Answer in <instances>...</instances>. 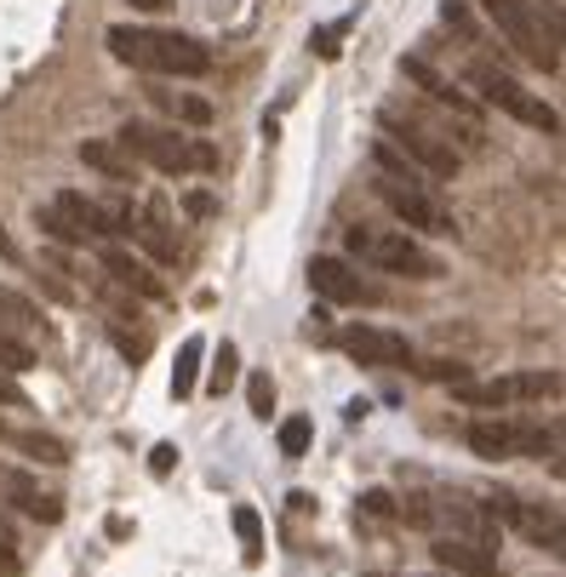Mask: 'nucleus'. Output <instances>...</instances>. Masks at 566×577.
Segmentation results:
<instances>
[{
    "label": "nucleus",
    "instance_id": "nucleus-27",
    "mask_svg": "<svg viewBox=\"0 0 566 577\" xmlns=\"http://www.w3.org/2000/svg\"><path fill=\"white\" fill-rule=\"evenodd\" d=\"M235 366H241L235 344H223V349H218V366H212V395H223L229 384H235Z\"/></svg>",
    "mask_w": 566,
    "mask_h": 577
},
{
    "label": "nucleus",
    "instance_id": "nucleus-16",
    "mask_svg": "<svg viewBox=\"0 0 566 577\" xmlns=\"http://www.w3.org/2000/svg\"><path fill=\"white\" fill-rule=\"evenodd\" d=\"M104 275H109L115 286H126V292H138V297H160V292H166L155 269H149L144 258H132L126 246H104Z\"/></svg>",
    "mask_w": 566,
    "mask_h": 577
},
{
    "label": "nucleus",
    "instance_id": "nucleus-15",
    "mask_svg": "<svg viewBox=\"0 0 566 577\" xmlns=\"http://www.w3.org/2000/svg\"><path fill=\"white\" fill-rule=\"evenodd\" d=\"M132 234L149 246L155 263H178V234H172V207H166V195H149L144 212L132 218Z\"/></svg>",
    "mask_w": 566,
    "mask_h": 577
},
{
    "label": "nucleus",
    "instance_id": "nucleus-3",
    "mask_svg": "<svg viewBox=\"0 0 566 577\" xmlns=\"http://www.w3.org/2000/svg\"><path fill=\"white\" fill-rule=\"evenodd\" d=\"M344 246H349V258L384 269V275H407V281H441V275H447V263H441L436 252H423L407 229L355 223V229H344Z\"/></svg>",
    "mask_w": 566,
    "mask_h": 577
},
{
    "label": "nucleus",
    "instance_id": "nucleus-6",
    "mask_svg": "<svg viewBox=\"0 0 566 577\" xmlns=\"http://www.w3.org/2000/svg\"><path fill=\"white\" fill-rule=\"evenodd\" d=\"M481 12L492 18V29L504 35V46H515L532 70H544L555 75L560 70V46L544 41V29H538V12H532V0H481Z\"/></svg>",
    "mask_w": 566,
    "mask_h": 577
},
{
    "label": "nucleus",
    "instance_id": "nucleus-39",
    "mask_svg": "<svg viewBox=\"0 0 566 577\" xmlns=\"http://www.w3.org/2000/svg\"><path fill=\"white\" fill-rule=\"evenodd\" d=\"M138 12H160V7H172V0H132Z\"/></svg>",
    "mask_w": 566,
    "mask_h": 577
},
{
    "label": "nucleus",
    "instance_id": "nucleus-35",
    "mask_svg": "<svg viewBox=\"0 0 566 577\" xmlns=\"http://www.w3.org/2000/svg\"><path fill=\"white\" fill-rule=\"evenodd\" d=\"M115 349H120L126 360H144V355H149V344H144V337H126L120 326H115Z\"/></svg>",
    "mask_w": 566,
    "mask_h": 577
},
{
    "label": "nucleus",
    "instance_id": "nucleus-14",
    "mask_svg": "<svg viewBox=\"0 0 566 577\" xmlns=\"http://www.w3.org/2000/svg\"><path fill=\"white\" fill-rule=\"evenodd\" d=\"M429 555H436V566L452 571V577H497V555L475 537H436Z\"/></svg>",
    "mask_w": 566,
    "mask_h": 577
},
{
    "label": "nucleus",
    "instance_id": "nucleus-34",
    "mask_svg": "<svg viewBox=\"0 0 566 577\" xmlns=\"http://www.w3.org/2000/svg\"><path fill=\"white\" fill-rule=\"evenodd\" d=\"M360 508H366V515H378V521H389V515H395V497H389V492H366Z\"/></svg>",
    "mask_w": 566,
    "mask_h": 577
},
{
    "label": "nucleus",
    "instance_id": "nucleus-1",
    "mask_svg": "<svg viewBox=\"0 0 566 577\" xmlns=\"http://www.w3.org/2000/svg\"><path fill=\"white\" fill-rule=\"evenodd\" d=\"M104 41H109V52L120 63H132V70H144V75H166V81H201V75H212V52L195 35H178V29L115 23Z\"/></svg>",
    "mask_w": 566,
    "mask_h": 577
},
{
    "label": "nucleus",
    "instance_id": "nucleus-13",
    "mask_svg": "<svg viewBox=\"0 0 566 577\" xmlns=\"http://www.w3.org/2000/svg\"><path fill=\"white\" fill-rule=\"evenodd\" d=\"M0 497L18 503L29 521H46V526L63 521V497H57V492H41V481H29L23 469H7V463H0Z\"/></svg>",
    "mask_w": 566,
    "mask_h": 577
},
{
    "label": "nucleus",
    "instance_id": "nucleus-20",
    "mask_svg": "<svg viewBox=\"0 0 566 577\" xmlns=\"http://www.w3.org/2000/svg\"><path fill=\"white\" fill-rule=\"evenodd\" d=\"M201 355H207L201 337H189V344L178 349V371H172V395H178V400L195 395V384H201Z\"/></svg>",
    "mask_w": 566,
    "mask_h": 577
},
{
    "label": "nucleus",
    "instance_id": "nucleus-8",
    "mask_svg": "<svg viewBox=\"0 0 566 577\" xmlns=\"http://www.w3.org/2000/svg\"><path fill=\"white\" fill-rule=\"evenodd\" d=\"M378 126H384V138L401 149L418 172H429V178H452L458 172V149L441 138V132H429V126H418V120H407V115H395V109H384L378 115Z\"/></svg>",
    "mask_w": 566,
    "mask_h": 577
},
{
    "label": "nucleus",
    "instance_id": "nucleus-5",
    "mask_svg": "<svg viewBox=\"0 0 566 577\" xmlns=\"http://www.w3.org/2000/svg\"><path fill=\"white\" fill-rule=\"evenodd\" d=\"M463 440H470L475 458H544L555 452V429H538L526 418H475L470 429H463Z\"/></svg>",
    "mask_w": 566,
    "mask_h": 577
},
{
    "label": "nucleus",
    "instance_id": "nucleus-30",
    "mask_svg": "<svg viewBox=\"0 0 566 577\" xmlns=\"http://www.w3.org/2000/svg\"><path fill=\"white\" fill-rule=\"evenodd\" d=\"M18 566V532H12V521L0 515V571H12Z\"/></svg>",
    "mask_w": 566,
    "mask_h": 577
},
{
    "label": "nucleus",
    "instance_id": "nucleus-2",
    "mask_svg": "<svg viewBox=\"0 0 566 577\" xmlns=\"http://www.w3.org/2000/svg\"><path fill=\"white\" fill-rule=\"evenodd\" d=\"M115 144H120L132 160H144V166H155V172H166V178H184V172H212V166H218V149H212V144L184 138V132H172V126H144V120H126V126L115 132Z\"/></svg>",
    "mask_w": 566,
    "mask_h": 577
},
{
    "label": "nucleus",
    "instance_id": "nucleus-31",
    "mask_svg": "<svg viewBox=\"0 0 566 577\" xmlns=\"http://www.w3.org/2000/svg\"><path fill=\"white\" fill-rule=\"evenodd\" d=\"M344 29H349V23H326V29H315V52H321V57H338Z\"/></svg>",
    "mask_w": 566,
    "mask_h": 577
},
{
    "label": "nucleus",
    "instance_id": "nucleus-22",
    "mask_svg": "<svg viewBox=\"0 0 566 577\" xmlns=\"http://www.w3.org/2000/svg\"><path fill=\"white\" fill-rule=\"evenodd\" d=\"M310 440H315V423L310 418H286L281 423V458H304Z\"/></svg>",
    "mask_w": 566,
    "mask_h": 577
},
{
    "label": "nucleus",
    "instance_id": "nucleus-7",
    "mask_svg": "<svg viewBox=\"0 0 566 577\" xmlns=\"http://www.w3.org/2000/svg\"><path fill=\"white\" fill-rule=\"evenodd\" d=\"M373 189H378V200L401 218L407 229H418V234H458V218L441 207L436 195H429V183L423 178H373Z\"/></svg>",
    "mask_w": 566,
    "mask_h": 577
},
{
    "label": "nucleus",
    "instance_id": "nucleus-36",
    "mask_svg": "<svg viewBox=\"0 0 566 577\" xmlns=\"http://www.w3.org/2000/svg\"><path fill=\"white\" fill-rule=\"evenodd\" d=\"M149 469H155V474L172 469V447H155V452H149Z\"/></svg>",
    "mask_w": 566,
    "mask_h": 577
},
{
    "label": "nucleus",
    "instance_id": "nucleus-38",
    "mask_svg": "<svg viewBox=\"0 0 566 577\" xmlns=\"http://www.w3.org/2000/svg\"><path fill=\"white\" fill-rule=\"evenodd\" d=\"M0 258H7V263H18V246L7 241V229H0Z\"/></svg>",
    "mask_w": 566,
    "mask_h": 577
},
{
    "label": "nucleus",
    "instance_id": "nucleus-23",
    "mask_svg": "<svg viewBox=\"0 0 566 577\" xmlns=\"http://www.w3.org/2000/svg\"><path fill=\"white\" fill-rule=\"evenodd\" d=\"M35 366V349L23 344V337H12L7 326H0V371H29Z\"/></svg>",
    "mask_w": 566,
    "mask_h": 577
},
{
    "label": "nucleus",
    "instance_id": "nucleus-9",
    "mask_svg": "<svg viewBox=\"0 0 566 577\" xmlns=\"http://www.w3.org/2000/svg\"><path fill=\"white\" fill-rule=\"evenodd\" d=\"M452 395H458L463 406H515V400L560 395V378H555V371H515V378H492V384L463 378V384H452Z\"/></svg>",
    "mask_w": 566,
    "mask_h": 577
},
{
    "label": "nucleus",
    "instance_id": "nucleus-12",
    "mask_svg": "<svg viewBox=\"0 0 566 577\" xmlns=\"http://www.w3.org/2000/svg\"><path fill=\"white\" fill-rule=\"evenodd\" d=\"M401 75L429 97V104H441V109H452V115H463V120H475L481 115V104H475V97L470 92H458L441 70H436V63H429V57H401Z\"/></svg>",
    "mask_w": 566,
    "mask_h": 577
},
{
    "label": "nucleus",
    "instance_id": "nucleus-25",
    "mask_svg": "<svg viewBox=\"0 0 566 577\" xmlns=\"http://www.w3.org/2000/svg\"><path fill=\"white\" fill-rule=\"evenodd\" d=\"M235 532H241V543H247V560H258L263 555V521H258V508H235Z\"/></svg>",
    "mask_w": 566,
    "mask_h": 577
},
{
    "label": "nucleus",
    "instance_id": "nucleus-19",
    "mask_svg": "<svg viewBox=\"0 0 566 577\" xmlns=\"http://www.w3.org/2000/svg\"><path fill=\"white\" fill-rule=\"evenodd\" d=\"M155 109H166L178 126H212V104L207 97H189V92H149Z\"/></svg>",
    "mask_w": 566,
    "mask_h": 577
},
{
    "label": "nucleus",
    "instance_id": "nucleus-32",
    "mask_svg": "<svg viewBox=\"0 0 566 577\" xmlns=\"http://www.w3.org/2000/svg\"><path fill=\"white\" fill-rule=\"evenodd\" d=\"M0 406H12V412H23V406H29V395L18 389L12 371H0Z\"/></svg>",
    "mask_w": 566,
    "mask_h": 577
},
{
    "label": "nucleus",
    "instance_id": "nucleus-40",
    "mask_svg": "<svg viewBox=\"0 0 566 577\" xmlns=\"http://www.w3.org/2000/svg\"><path fill=\"white\" fill-rule=\"evenodd\" d=\"M0 440H12V429H7V423H0Z\"/></svg>",
    "mask_w": 566,
    "mask_h": 577
},
{
    "label": "nucleus",
    "instance_id": "nucleus-24",
    "mask_svg": "<svg viewBox=\"0 0 566 577\" xmlns=\"http://www.w3.org/2000/svg\"><path fill=\"white\" fill-rule=\"evenodd\" d=\"M441 18L463 35V46H481V23L470 18V7H463V0H441Z\"/></svg>",
    "mask_w": 566,
    "mask_h": 577
},
{
    "label": "nucleus",
    "instance_id": "nucleus-37",
    "mask_svg": "<svg viewBox=\"0 0 566 577\" xmlns=\"http://www.w3.org/2000/svg\"><path fill=\"white\" fill-rule=\"evenodd\" d=\"M326 321H332V315H326V310H315V315H310V337H332V332H326Z\"/></svg>",
    "mask_w": 566,
    "mask_h": 577
},
{
    "label": "nucleus",
    "instance_id": "nucleus-11",
    "mask_svg": "<svg viewBox=\"0 0 566 577\" xmlns=\"http://www.w3.org/2000/svg\"><path fill=\"white\" fill-rule=\"evenodd\" d=\"M310 286H315L321 303H384V292L344 258H315L310 263Z\"/></svg>",
    "mask_w": 566,
    "mask_h": 577
},
{
    "label": "nucleus",
    "instance_id": "nucleus-17",
    "mask_svg": "<svg viewBox=\"0 0 566 577\" xmlns=\"http://www.w3.org/2000/svg\"><path fill=\"white\" fill-rule=\"evenodd\" d=\"M81 160L92 166V172L115 178V183H132V172H138V160H132L115 138H86V144H81Z\"/></svg>",
    "mask_w": 566,
    "mask_h": 577
},
{
    "label": "nucleus",
    "instance_id": "nucleus-10",
    "mask_svg": "<svg viewBox=\"0 0 566 577\" xmlns=\"http://www.w3.org/2000/svg\"><path fill=\"white\" fill-rule=\"evenodd\" d=\"M338 349H344L349 360H360V366H412V360H418L401 332H389V326H366V321L338 332Z\"/></svg>",
    "mask_w": 566,
    "mask_h": 577
},
{
    "label": "nucleus",
    "instance_id": "nucleus-29",
    "mask_svg": "<svg viewBox=\"0 0 566 577\" xmlns=\"http://www.w3.org/2000/svg\"><path fill=\"white\" fill-rule=\"evenodd\" d=\"M247 400H252V412H258V418H270V406H275V389H270V378H263V371H258V378L247 384Z\"/></svg>",
    "mask_w": 566,
    "mask_h": 577
},
{
    "label": "nucleus",
    "instance_id": "nucleus-28",
    "mask_svg": "<svg viewBox=\"0 0 566 577\" xmlns=\"http://www.w3.org/2000/svg\"><path fill=\"white\" fill-rule=\"evenodd\" d=\"M418 371H423V378H436V384H463V378H470V366H463V360H423Z\"/></svg>",
    "mask_w": 566,
    "mask_h": 577
},
{
    "label": "nucleus",
    "instance_id": "nucleus-33",
    "mask_svg": "<svg viewBox=\"0 0 566 577\" xmlns=\"http://www.w3.org/2000/svg\"><path fill=\"white\" fill-rule=\"evenodd\" d=\"M0 310H7V315H18V321H35V303H29V297H18V292H7V286H0Z\"/></svg>",
    "mask_w": 566,
    "mask_h": 577
},
{
    "label": "nucleus",
    "instance_id": "nucleus-21",
    "mask_svg": "<svg viewBox=\"0 0 566 577\" xmlns=\"http://www.w3.org/2000/svg\"><path fill=\"white\" fill-rule=\"evenodd\" d=\"M12 440H18V452L41 458V463H70V447H63V440H52V434H35V429H23V434H12Z\"/></svg>",
    "mask_w": 566,
    "mask_h": 577
},
{
    "label": "nucleus",
    "instance_id": "nucleus-4",
    "mask_svg": "<svg viewBox=\"0 0 566 577\" xmlns=\"http://www.w3.org/2000/svg\"><path fill=\"white\" fill-rule=\"evenodd\" d=\"M463 81H470L481 97L475 104H486V109H504L510 120H521V126H538V132H560V115L544 104L538 92H526L510 70H497V63H486V57H475L470 70H463Z\"/></svg>",
    "mask_w": 566,
    "mask_h": 577
},
{
    "label": "nucleus",
    "instance_id": "nucleus-18",
    "mask_svg": "<svg viewBox=\"0 0 566 577\" xmlns=\"http://www.w3.org/2000/svg\"><path fill=\"white\" fill-rule=\"evenodd\" d=\"M510 526H521L532 543H560V508H544V503H521L515 497V508H510Z\"/></svg>",
    "mask_w": 566,
    "mask_h": 577
},
{
    "label": "nucleus",
    "instance_id": "nucleus-26",
    "mask_svg": "<svg viewBox=\"0 0 566 577\" xmlns=\"http://www.w3.org/2000/svg\"><path fill=\"white\" fill-rule=\"evenodd\" d=\"M35 223H41V229L52 234V241H57V246H81V234H75L70 223H63V212L52 207V200H46V207H35Z\"/></svg>",
    "mask_w": 566,
    "mask_h": 577
}]
</instances>
